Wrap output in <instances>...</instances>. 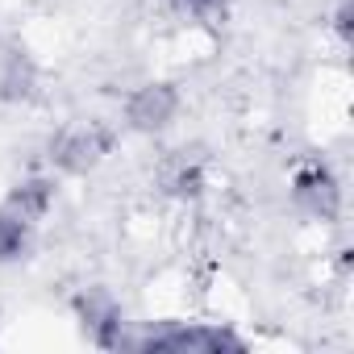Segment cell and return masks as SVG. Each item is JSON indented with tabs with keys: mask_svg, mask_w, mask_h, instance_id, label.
<instances>
[{
	"mask_svg": "<svg viewBox=\"0 0 354 354\" xmlns=\"http://www.w3.org/2000/svg\"><path fill=\"white\" fill-rule=\"evenodd\" d=\"M133 350H167V354H242L246 342L230 329V325H180V321H171L162 329H150L142 337H129Z\"/></svg>",
	"mask_w": 354,
	"mask_h": 354,
	"instance_id": "obj_1",
	"label": "cell"
},
{
	"mask_svg": "<svg viewBox=\"0 0 354 354\" xmlns=\"http://www.w3.org/2000/svg\"><path fill=\"white\" fill-rule=\"evenodd\" d=\"M109 150H113V133L100 121H71L46 146L50 167L63 171V175H88V171H96Z\"/></svg>",
	"mask_w": 354,
	"mask_h": 354,
	"instance_id": "obj_2",
	"label": "cell"
},
{
	"mask_svg": "<svg viewBox=\"0 0 354 354\" xmlns=\"http://www.w3.org/2000/svg\"><path fill=\"white\" fill-rule=\"evenodd\" d=\"M180 109H184V96L171 80H146L125 96L121 117H125V125L133 133H162L175 117H180Z\"/></svg>",
	"mask_w": 354,
	"mask_h": 354,
	"instance_id": "obj_3",
	"label": "cell"
},
{
	"mask_svg": "<svg viewBox=\"0 0 354 354\" xmlns=\"http://www.w3.org/2000/svg\"><path fill=\"white\" fill-rule=\"evenodd\" d=\"M75 321H80V329L88 333V342L100 346V350H121V346H129V337H125V308H121L117 296L104 292V288H88V292L75 296Z\"/></svg>",
	"mask_w": 354,
	"mask_h": 354,
	"instance_id": "obj_4",
	"label": "cell"
},
{
	"mask_svg": "<svg viewBox=\"0 0 354 354\" xmlns=\"http://www.w3.org/2000/svg\"><path fill=\"white\" fill-rule=\"evenodd\" d=\"M292 205L313 221L342 217V184L325 162H300L292 171Z\"/></svg>",
	"mask_w": 354,
	"mask_h": 354,
	"instance_id": "obj_5",
	"label": "cell"
},
{
	"mask_svg": "<svg viewBox=\"0 0 354 354\" xmlns=\"http://www.w3.org/2000/svg\"><path fill=\"white\" fill-rule=\"evenodd\" d=\"M154 184L171 201H196L205 192V158H196L188 150H171L154 171Z\"/></svg>",
	"mask_w": 354,
	"mask_h": 354,
	"instance_id": "obj_6",
	"label": "cell"
},
{
	"mask_svg": "<svg viewBox=\"0 0 354 354\" xmlns=\"http://www.w3.org/2000/svg\"><path fill=\"white\" fill-rule=\"evenodd\" d=\"M0 205L38 230L46 221V213L55 209V180H50V175H26V180H17L9 188V196L0 201Z\"/></svg>",
	"mask_w": 354,
	"mask_h": 354,
	"instance_id": "obj_7",
	"label": "cell"
},
{
	"mask_svg": "<svg viewBox=\"0 0 354 354\" xmlns=\"http://www.w3.org/2000/svg\"><path fill=\"white\" fill-rule=\"evenodd\" d=\"M34 88H38V67H34V59L26 55V46L5 42V46H0V100L21 104V100L34 96Z\"/></svg>",
	"mask_w": 354,
	"mask_h": 354,
	"instance_id": "obj_8",
	"label": "cell"
},
{
	"mask_svg": "<svg viewBox=\"0 0 354 354\" xmlns=\"http://www.w3.org/2000/svg\"><path fill=\"white\" fill-rule=\"evenodd\" d=\"M30 246H34V225L0 205V267L21 263L30 254Z\"/></svg>",
	"mask_w": 354,
	"mask_h": 354,
	"instance_id": "obj_9",
	"label": "cell"
},
{
	"mask_svg": "<svg viewBox=\"0 0 354 354\" xmlns=\"http://www.w3.org/2000/svg\"><path fill=\"white\" fill-rule=\"evenodd\" d=\"M175 9H184V13H196V17H213L225 9V0H171Z\"/></svg>",
	"mask_w": 354,
	"mask_h": 354,
	"instance_id": "obj_10",
	"label": "cell"
}]
</instances>
